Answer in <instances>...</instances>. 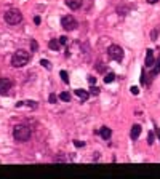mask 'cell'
<instances>
[{
    "instance_id": "7a4b0ae2",
    "label": "cell",
    "mask_w": 160,
    "mask_h": 179,
    "mask_svg": "<svg viewBox=\"0 0 160 179\" xmlns=\"http://www.w3.org/2000/svg\"><path fill=\"white\" fill-rule=\"evenodd\" d=\"M13 138L19 142H24L31 138V128L26 125H16L13 128Z\"/></svg>"
},
{
    "instance_id": "7c38bea8",
    "label": "cell",
    "mask_w": 160,
    "mask_h": 179,
    "mask_svg": "<svg viewBox=\"0 0 160 179\" xmlns=\"http://www.w3.org/2000/svg\"><path fill=\"white\" fill-rule=\"evenodd\" d=\"M21 106H27V107H32V109H35L37 107V103L35 101H21L16 104V107H21Z\"/></svg>"
},
{
    "instance_id": "8fae6325",
    "label": "cell",
    "mask_w": 160,
    "mask_h": 179,
    "mask_svg": "<svg viewBox=\"0 0 160 179\" xmlns=\"http://www.w3.org/2000/svg\"><path fill=\"white\" fill-rule=\"evenodd\" d=\"M99 134H101V138H102V139H109V138H110V134H112V131H110V128L102 126L101 130H99Z\"/></svg>"
},
{
    "instance_id": "5bb4252c",
    "label": "cell",
    "mask_w": 160,
    "mask_h": 179,
    "mask_svg": "<svg viewBox=\"0 0 160 179\" xmlns=\"http://www.w3.org/2000/svg\"><path fill=\"white\" fill-rule=\"evenodd\" d=\"M48 47H50V50H54V51H56V50H59L61 43H59V42H56V40H50V42H48Z\"/></svg>"
},
{
    "instance_id": "cb8c5ba5",
    "label": "cell",
    "mask_w": 160,
    "mask_h": 179,
    "mask_svg": "<svg viewBox=\"0 0 160 179\" xmlns=\"http://www.w3.org/2000/svg\"><path fill=\"white\" fill-rule=\"evenodd\" d=\"M59 43H61V45H66V43H67V37H66V35H62V37L59 39Z\"/></svg>"
},
{
    "instance_id": "6da1fadb",
    "label": "cell",
    "mask_w": 160,
    "mask_h": 179,
    "mask_svg": "<svg viewBox=\"0 0 160 179\" xmlns=\"http://www.w3.org/2000/svg\"><path fill=\"white\" fill-rule=\"evenodd\" d=\"M31 59V53L26 50H18V51L11 56V66L13 67H24Z\"/></svg>"
},
{
    "instance_id": "ba28073f",
    "label": "cell",
    "mask_w": 160,
    "mask_h": 179,
    "mask_svg": "<svg viewBox=\"0 0 160 179\" xmlns=\"http://www.w3.org/2000/svg\"><path fill=\"white\" fill-rule=\"evenodd\" d=\"M146 67H151L154 66V51L152 50H147V53H146V62H144Z\"/></svg>"
},
{
    "instance_id": "277c9868",
    "label": "cell",
    "mask_w": 160,
    "mask_h": 179,
    "mask_svg": "<svg viewBox=\"0 0 160 179\" xmlns=\"http://www.w3.org/2000/svg\"><path fill=\"white\" fill-rule=\"evenodd\" d=\"M107 53H109V58L114 59V61H122L123 59V48L119 45H110L107 48Z\"/></svg>"
},
{
    "instance_id": "9c48e42d",
    "label": "cell",
    "mask_w": 160,
    "mask_h": 179,
    "mask_svg": "<svg viewBox=\"0 0 160 179\" xmlns=\"http://www.w3.org/2000/svg\"><path fill=\"white\" fill-rule=\"evenodd\" d=\"M75 96H77L80 101H87L88 99V96H90V93L87 91V90H82V88H79V90H75Z\"/></svg>"
},
{
    "instance_id": "9a60e30c",
    "label": "cell",
    "mask_w": 160,
    "mask_h": 179,
    "mask_svg": "<svg viewBox=\"0 0 160 179\" xmlns=\"http://www.w3.org/2000/svg\"><path fill=\"white\" fill-rule=\"evenodd\" d=\"M59 99H61V101H64V103H69V101H71V96H69V93H61V95H59Z\"/></svg>"
},
{
    "instance_id": "4316f807",
    "label": "cell",
    "mask_w": 160,
    "mask_h": 179,
    "mask_svg": "<svg viewBox=\"0 0 160 179\" xmlns=\"http://www.w3.org/2000/svg\"><path fill=\"white\" fill-rule=\"evenodd\" d=\"M96 69H98V72H104V67H102V62H98V67H96Z\"/></svg>"
},
{
    "instance_id": "ffe728a7",
    "label": "cell",
    "mask_w": 160,
    "mask_h": 179,
    "mask_svg": "<svg viewBox=\"0 0 160 179\" xmlns=\"http://www.w3.org/2000/svg\"><path fill=\"white\" fill-rule=\"evenodd\" d=\"M131 95H135V96H138V95H140V88H138V87H131Z\"/></svg>"
},
{
    "instance_id": "7402d4cb",
    "label": "cell",
    "mask_w": 160,
    "mask_h": 179,
    "mask_svg": "<svg viewBox=\"0 0 160 179\" xmlns=\"http://www.w3.org/2000/svg\"><path fill=\"white\" fill-rule=\"evenodd\" d=\"M147 142H149V144H154V133H149V136H147Z\"/></svg>"
},
{
    "instance_id": "4fadbf2b",
    "label": "cell",
    "mask_w": 160,
    "mask_h": 179,
    "mask_svg": "<svg viewBox=\"0 0 160 179\" xmlns=\"http://www.w3.org/2000/svg\"><path fill=\"white\" fill-rule=\"evenodd\" d=\"M115 80V74L114 72H107L106 77H104V83H112Z\"/></svg>"
},
{
    "instance_id": "d6986e66",
    "label": "cell",
    "mask_w": 160,
    "mask_h": 179,
    "mask_svg": "<svg viewBox=\"0 0 160 179\" xmlns=\"http://www.w3.org/2000/svg\"><path fill=\"white\" fill-rule=\"evenodd\" d=\"M160 72V61L155 64V67H154V70H152V75H157Z\"/></svg>"
},
{
    "instance_id": "52a82bcc",
    "label": "cell",
    "mask_w": 160,
    "mask_h": 179,
    "mask_svg": "<svg viewBox=\"0 0 160 179\" xmlns=\"http://www.w3.org/2000/svg\"><path fill=\"white\" fill-rule=\"evenodd\" d=\"M64 2H66V5L69 6V8H71V10H79L80 8V6H82V3H83V0H64Z\"/></svg>"
},
{
    "instance_id": "f1b7e54d",
    "label": "cell",
    "mask_w": 160,
    "mask_h": 179,
    "mask_svg": "<svg viewBox=\"0 0 160 179\" xmlns=\"http://www.w3.org/2000/svg\"><path fill=\"white\" fill-rule=\"evenodd\" d=\"M155 133H157V136H158V141H160V130H158V128L155 130Z\"/></svg>"
},
{
    "instance_id": "ac0fdd59",
    "label": "cell",
    "mask_w": 160,
    "mask_h": 179,
    "mask_svg": "<svg viewBox=\"0 0 160 179\" xmlns=\"http://www.w3.org/2000/svg\"><path fill=\"white\" fill-rule=\"evenodd\" d=\"M40 64H42V66H43L45 69H50V67H51L50 61H47V59H42V61H40Z\"/></svg>"
},
{
    "instance_id": "30bf717a",
    "label": "cell",
    "mask_w": 160,
    "mask_h": 179,
    "mask_svg": "<svg viewBox=\"0 0 160 179\" xmlns=\"http://www.w3.org/2000/svg\"><path fill=\"white\" fill-rule=\"evenodd\" d=\"M140 134H141V125H133L131 126V133H130L131 139H138Z\"/></svg>"
},
{
    "instance_id": "2e32d148",
    "label": "cell",
    "mask_w": 160,
    "mask_h": 179,
    "mask_svg": "<svg viewBox=\"0 0 160 179\" xmlns=\"http://www.w3.org/2000/svg\"><path fill=\"white\" fill-rule=\"evenodd\" d=\"M59 75H61V78H62V82H64V83H69V75H67L66 70H61Z\"/></svg>"
},
{
    "instance_id": "3957f363",
    "label": "cell",
    "mask_w": 160,
    "mask_h": 179,
    "mask_svg": "<svg viewBox=\"0 0 160 179\" xmlns=\"http://www.w3.org/2000/svg\"><path fill=\"white\" fill-rule=\"evenodd\" d=\"M3 18H5V21L8 24H11V26H15V24H19L21 21H23V15H21V11L19 10H8L3 15Z\"/></svg>"
},
{
    "instance_id": "d4e9b609",
    "label": "cell",
    "mask_w": 160,
    "mask_h": 179,
    "mask_svg": "<svg viewBox=\"0 0 160 179\" xmlns=\"http://www.w3.org/2000/svg\"><path fill=\"white\" fill-rule=\"evenodd\" d=\"M88 83H90V85H95V83H96V78L91 77V75H88Z\"/></svg>"
},
{
    "instance_id": "44dd1931",
    "label": "cell",
    "mask_w": 160,
    "mask_h": 179,
    "mask_svg": "<svg viewBox=\"0 0 160 179\" xmlns=\"http://www.w3.org/2000/svg\"><path fill=\"white\" fill-rule=\"evenodd\" d=\"M48 101H50L51 104H54V103H56V101H58V98H56V95H50V96H48Z\"/></svg>"
},
{
    "instance_id": "e0dca14e",
    "label": "cell",
    "mask_w": 160,
    "mask_h": 179,
    "mask_svg": "<svg viewBox=\"0 0 160 179\" xmlns=\"http://www.w3.org/2000/svg\"><path fill=\"white\" fill-rule=\"evenodd\" d=\"M99 91H101V90H99L98 87H95V85H91V88H90V93H91V95H95V96L99 95Z\"/></svg>"
},
{
    "instance_id": "603a6c76",
    "label": "cell",
    "mask_w": 160,
    "mask_h": 179,
    "mask_svg": "<svg viewBox=\"0 0 160 179\" xmlns=\"http://www.w3.org/2000/svg\"><path fill=\"white\" fill-rule=\"evenodd\" d=\"M74 146L75 147H83V146H85V142H83V141H74Z\"/></svg>"
},
{
    "instance_id": "f546056e",
    "label": "cell",
    "mask_w": 160,
    "mask_h": 179,
    "mask_svg": "<svg viewBox=\"0 0 160 179\" xmlns=\"http://www.w3.org/2000/svg\"><path fill=\"white\" fill-rule=\"evenodd\" d=\"M158 0H149V3H157Z\"/></svg>"
},
{
    "instance_id": "83f0119b",
    "label": "cell",
    "mask_w": 160,
    "mask_h": 179,
    "mask_svg": "<svg viewBox=\"0 0 160 179\" xmlns=\"http://www.w3.org/2000/svg\"><path fill=\"white\" fill-rule=\"evenodd\" d=\"M34 23H35V24L39 26V24H40V18H39V16H35V18H34Z\"/></svg>"
},
{
    "instance_id": "5b68a950",
    "label": "cell",
    "mask_w": 160,
    "mask_h": 179,
    "mask_svg": "<svg viewBox=\"0 0 160 179\" xmlns=\"http://www.w3.org/2000/svg\"><path fill=\"white\" fill-rule=\"evenodd\" d=\"M61 26H62V29H66V31H74V29H77V21L71 15H67L64 18H61Z\"/></svg>"
},
{
    "instance_id": "484cf974",
    "label": "cell",
    "mask_w": 160,
    "mask_h": 179,
    "mask_svg": "<svg viewBox=\"0 0 160 179\" xmlns=\"http://www.w3.org/2000/svg\"><path fill=\"white\" fill-rule=\"evenodd\" d=\"M31 45H32V51H35V50H37V47H39L35 40H32V42H31Z\"/></svg>"
},
{
    "instance_id": "8992f818",
    "label": "cell",
    "mask_w": 160,
    "mask_h": 179,
    "mask_svg": "<svg viewBox=\"0 0 160 179\" xmlns=\"http://www.w3.org/2000/svg\"><path fill=\"white\" fill-rule=\"evenodd\" d=\"M13 87V82L10 78H0V96H6Z\"/></svg>"
}]
</instances>
